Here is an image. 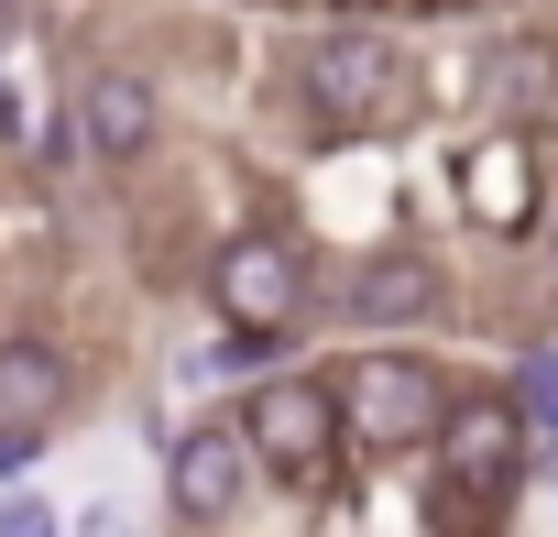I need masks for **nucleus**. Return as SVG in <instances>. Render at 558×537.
Masks as SVG:
<instances>
[{"label":"nucleus","instance_id":"obj_4","mask_svg":"<svg viewBox=\"0 0 558 537\" xmlns=\"http://www.w3.org/2000/svg\"><path fill=\"white\" fill-rule=\"evenodd\" d=\"M252 439H241V417H197V428H165V515L186 526V537H219L230 515H241V493H252Z\"/></svg>","mask_w":558,"mask_h":537},{"label":"nucleus","instance_id":"obj_15","mask_svg":"<svg viewBox=\"0 0 558 537\" xmlns=\"http://www.w3.org/2000/svg\"><path fill=\"white\" fill-rule=\"evenodd\" d=\"M329 23H373V12H395V0H318Z\"/></svg>","mask_w":558,"mask_h":537},{"label":"nucleus","instance_id":"obj_9","mask_svg":"<svg viewBox=\"0 0 558 537\" xmlns=\"http://www.w3.org/2000/svg\"><path fill=\"white\" fill-rule=\"evenodd\" d=\"M536 143L525 132H482V143H460V208L482 219V230H536Z\"/></svg>","mask_w":558,"mask_h":537},{"label":"nucleus","instance_id":"obj_7","mask_svg":"<svg viewBox=\"0 0 558 537\" xmlns=\"http://www.w3.org/2000/svg\"><path fill=\"white\" fill-rule=\"evenodd\" d=\"M525 417H514V395L504 384H460L449 395V417H438V472H449V493H514V461H525Z\"/></svg>","mask_w":558,"mask_h":537},{"label":"nucleus","instance_id":"obj_16","mask_svg":"<svg viewBox=\"0 0 558 537\" xmlns=\"http://www.w3.org/2000/svg\"><path fill=\"white\" fill-rule=\"evenodd\" d=\"M0 143H23V88H0Z\"/></svg>","mask_w":558,"mask_h":537},{"label":"nucleus","instance_id":"obj_1","mask_svg":"<svg viewBox=\"0 0 558 537\" xmlns=\"http://www.w3.org/2000/svg\"><path fill=\"white\" fill-rule=\"evenodd\" d=\"M449 373L427 362V351H351L340 373H329V406H340V428L362 439V450H438V417H449Z\"/></svg>","mask_w":558,"mask_h":537},{"label":"nucleus","instance_id":"obj_14","mask_svg":"<svg viewBox=\"0 0 558 537\" xmlns=\"http://www.w3.org/2000/svg\"><path fill=\"white\" fill-rule=\"evenodd\" d=\"M66 537H143V515H132V504H77Z\"/></svg>","mask_w":558,"mask_h":537},{"label":"nucleus","instance_id":"obj_8","mask_svg":"<svg viewBox=\"0 0 558 537\" xmlns=\"http://www.w3.org/2000/svg\"><path fill=\"white\" fill-rule=\"evenodd\" d=\"M66 121H77V154H88V165H110V176H121V165H143V154L165 143V99H154V77H132V67H99V77L77 88V110H66Z\"/></svg>","mask_w":558,"mask_h":537},{"label":"nucleus","instance_id":"obj_6","mask_svg":"<svg viewBox=\"0 0 558 537\" xmlns=\"http://www.w3.org/2000/svg\"><path fill=\"white\" fill-rule=\"evenodd\" d=\"M449 308V263L438 252H416V241H384V252H362L351 275H340V319L384 351L395 330H427Z\"/></svg>","mask_w":558,"mask_h":537},{"label":"nucleus","instance_id":"obj_2","mask_svg":"<svg viewBox=\"0 0 558 537\" xmlns=\"http://www.w3.org/2000/svg\"><path fill=\"white\" fill-rule=\"evenodd\" d=\"M296 88H307V110L329 121V132H384L395 110H405V45L395 34H307V56H296Z\"/></svg>","mask_w":558,"mask_h":537},{"label":"nucleus","instance_id":"obj_5","mask_svg":"<svg viewBox=\"0 0 558 537\" xmlns=\"http://www.w3.org/2000/svg\"><path fill=\"white\" fill-rule=\"evenodd\" d=\"M208 297H219V319L230 330H263V341H296V319H307V252L286 241V230H241V241H219V263H208Z\"/></svg>","mask_w":558,"mask_h":537},{"label":"nucleus","instance_id":"obj_11","mask_svg":"<svg viewBox=\"0 0 558 537\" xmlns=\"http://www.w3.org/2000/svg\"><path fill=\"white\" fill-rule=\"evenodd\" d=\"M504 395H514V417H525V428H536V439H558V351H525V362H514V384H504Z\"/></svg>","mask_w":558,"mask_h":537},{"label":"nucleus","instance_id":"obj_17","mask_svg":"<svg viewBox=\"0 0 558 537\" xmlns=\"http://www.w3.org/2000/svg\"><path fill=\"white\" fill-rule=\"evenodd\" d=\"M547 275H558V230H547Z\"/></svg>","mask_w":558,"mask_h":537},{"label":"nucleus","instance_id":"obj_13","mask_svg":"<svg viewBox=\"0 0 558 537\" xmlns=\"http://www.w3.org/2000/svg\"><path fill=\"white\" fill-rule=\"evenodd\" d=\"M34 461H45V428H0V493H23Z\"/></svg>","mask_w":558,"mask_h":537},{"label":"nucleus","instance_id":"obj_3","mask_svg":"<svg viewBox=\"0 0 558 537\" xmlns=\"http://www.w3.org/2000/svg\"><path fill=\"white\" fill-rule=\"evenodd\" d=\"M241 439L274 482H318L329 450H340V406H329V373H263L241 395Z\"/></svg>","mask_w":558,"mask_h":537},{"label":"nucleus","instance_id":"obj_10","mask_svg":"<svg viewBox=\"0 0 558 537\" xmlns=\"http://www.w3.org/2000/svg\"><path fill=\"white\" fill-rule=\"evenodd\" d=\"M66 406H77V362L56 351V341H34V330H12L0 341V428H66Z\"/></svg>","mask_w":558,"mask_h":537},{"label":"nucleus","instance_id":"obj_12","mask_svg":"<svg viewBox=\"0 0 558 537\" xmlns=\"http://www.w3.org/2000/svg\"><path fill=\"white\" fill-rule=\"evenodd\" d=\"M0 537H66V504H45L34 482H23V493H0Z\"/></svg>","mask_w":558,"mask_h":537}]
</instances>
